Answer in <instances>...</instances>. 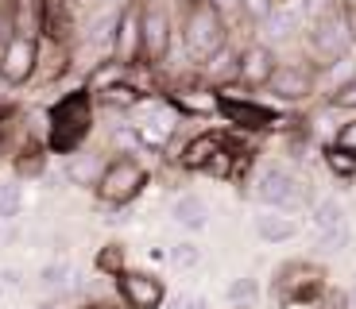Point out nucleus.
Segmentation results:
<instances>
[{
	"instance_id": "de8ad7c7",
	"label": "nucleus",
	"mask_w": 356,
	"mask_h": 309,
	"mask_svg": "<svg viewBox=\"0 0 356 309\" xmlns=\"http://www.w3.org/2000/svg\"><path fill=\"white\" fill-rule=\"evenodd\" d=\"M0 185H4V182H0Z\"/></svg>"
},
{
	"instance_id": "37998d69",
	"label": "nucleus",
	"mask_w": 356,
	"mask_h": 309,
	"mask_svg": "<svg viewBox=\"0 0 356 309\" xmlns=\"http://www.w3.org/2000/svg\"><path fill=\"white\" fill-rule=\"evenodd\" d=\"M182 4H186V8H194V4H205V0H182Z\"/></svg>"
},
{
	"instance_id": "c9c22d12",
	"label": "nucleus",
	"mask_w": 356,
	"mask_h": 309,
	"mask_svg": "<svg viewBox=\"0 0 356 309\" xmlns=\"http://www.w3.org/2000/svg\"><path fill=\"white\" fill-rule=\"evenodd\" d=\"M205 4H209L213 12H221L225 19H229V16H241V0H205Z\"/></svg>"
},
{
	"instance_id": "1a4fd4ad",
	"label": "nucleus",
	"mask_w": 356,
	"mask_h": 309,
	"mask_svg": "<svg viewBox=\"0 0 356 309\" xmlns=\"http://www.w3.org/2000/svg\"><path fill=\"white\" fill-rule=\"evenodd\" d=\"M116 290H120V301L128 309H159L163 298H167V286H163L159 274H143V271H120Z\"/></svg>"
},
{
	"instance_id": "9b49d317",
	"label": "nucleus",
	"mask_w": 356,
	"mask_h": 309,
	"mask_svg": "<svg viewBox=\"0 0 356 309\" xmlns=\"http://www.w3.org/2000/svg\"><path fill=\"white\" fill-rule=\"evenodd\" d=\"M267 89H271L279 101H306L314 93V74H310V66L283 62V66H275V70H271Z\"/></svg>"
},
{
	"instance_id": "473e14b6",
	"label": "nucleus",
	"mask_w": 356,
	"mask_h": 309,
	"mask_svg": "<svg viewBox=\"0 0 356 309\" xmlns=\"http://www.w3.org/2000/svg\"><path fill=\"white\" fill-rule=\"evenodd\" d=\"M43 167H47V159L39 155V151H24V155L16 159V174H19V178H27V174H39Z\"/></svg>"
},
{
	"instance_id": "393cba45",
	"label": "nucleus",
	"mask_w": 356,
	"mask_h": 309,
	"mask_svg": "<svg viewBox=\"0 0 356 309\" xmlns=\"http://www.w3.org/2000/svg\"><path fill=\"white\" fill-rule=\"evenodd\" d=\"M256 298H259V283L252 278V274H244V278L229 283V301H232V306H252Z\"/></svg>"
},
{
	"instance_id": "0eeeda50",
	"label": "nucleus",
	"mask_w": 356,
	"mask_h": 309,
	"mask_svg": "<svg viewBox=\"0 0 356 309\" xmlns=\"http://www.w3.org/2000/svg\"><path fill=\"white\" fill-rule=\"evenodd\" d=\"M167 54H170V16L163 4H152L140 16V62L159 66Z\"/></svg>"
},
{
	"instance_id": "39448f33",
	"label": "nucleus",
	"mask_w": 356,
	"mask_h": 309,
	"mask_svg": "<svg viewBox=\"0 0 356 309\" xmlns=\"http://www.w3.org/2000/svg\"><path fill=\"white\" fill-rule=\"evenodd\" d=\"M252 197L271 212H291V209H302L310 201V185L286 167H267L252 182Z\"/></svg>"
},
{
	"instance_id": "09e8293b",
	"label": "nucleus",
	"mask_w": 356,
	"mask_h": 309,
	"mask_svg": "<svg viewBox=\"0 0 356 309\" xmlns=\"http://www.w3.org/2000/svg\"><path fill=\"white\" fill-rule=\"evenodd\" d=\"M353 298H356V294H353Z\"/></svg>"
},
{
	"instance_id": "4c0bfd02",
	"label": "nucleus",
	"mask_w": 356,
	"mask_h": 309,
	"mask_svg": "<svg viewBox=\"0 0 356 309\" xmlns=\"http://www.w3.org/2000/svg\"><path fill=\"white\" fill-rule=\"evenodd\" d=\"M12 35H16V19H12L8 12H0V47L8 43Z\"/></svg>"
},
{
	"instance_id": "f3484780",
	"label": "nucleus",
	"mask_w": 356,
	"mask_h": 309,
	"mask_svg": "<svg viewBox=\"0 0 356 309\" xmlns=\"http://www.w3.org/2000/svg\"><path fill=\"white\" fill-rule=\"evenodd\" d=\"M259 27H264V35L271 39V43H286V39L298 35V27H302V16H298V8L275 4V8H271V16H267Z\"/></svg>"
},
{
	"instance_id": "c756f323",
	"label": "nucleus",
	"mask_w": 356,
	"mask_h": 309,
	"mask_svg": "<svg viewBox=\"0 0 356 309\" xmlns=\"http://www.w3.org/2000/svg\"><path fill=\"white\" fill-rule=\"evenodd\" d=\"M325 162H330V170L337 178H356V155H345V151H333L325 155Z\"/></svg>"
},
{
	"instance_id": "aec40b11",
	"label": "nucleus",
	"mask_w": 356,
	"mask_h": 309,
	"mask_svg": "<svg viewBox=\"0 0 356 309\" xmlns=\"http://www.w3.org/2000/svg\"><path fill=\"white\" fill-rule=\"evenodd\" d=\"M217 135H194V140L186 143V147H182V155H178V162H182V167L186 170H202L205 162H209V155H213L217 151Z\"/></svg>"
},
{
	"instance_id": "4468645a",
	"label": "nucleus",
	"mask_w": 356,
	"mask_h": 309,
	"mask_svg": "<svg viewBox=\"0 0 356 309\" xmlns=\"http://www.w3.org/2000/svg\"><path fill=\"white\" fill-rule=\"evenodd\" d=\"M217 112H225L236 128H275L279 124V112L275 108H267V105H256L252 97L244 101H221V108Z\"/></svg>"
},
{
	"instance_id": "6e6552de",
	"label": "nucleus",
	"mask_w": 356,
	"mask_h": 309,
	"mask_svg": "<svg viewBox=\"0 0 356 309\" xmlns=\"http://www.w3.org/2000/svg\"><path fill=\"white\" fill-rule=\"evenodd\" d=\"M140 16H143L140 0H128L120 16L113 19V62L124 66V70H132L140 62Z\"/></svg>"
},
{
	"instance_id": "4be33fe9",
	"label": "nucleus",
	"mask_w": 356,
	"mask_h": 309,
	"mask_svg": "<svg viewBox=\"0 0 356 309\" xmlns=\"http://www.w3.org/2000/svg\"><path fill=\"white\" fill-rule=\"evenodd\" d=\"M93 97L101 101V105H108V108H136L140 105V89L136 85H124V81H116V85H108V89H101V93H93Z\"/></svg>"
},
{
	"instance_id": "a19ab883",
	"label": "nucleus",
	"mask_w": 356,
	"mask_h": 309,
	"mask_svg": "<svg viewBox=\"0 0 356 309\" xmlns=\"http://www.w3.org/2000/svg\"><path fill=\"white\" fill-rule=\"evenodd\" d=\"M0 12H8V16L16 19V12H19V0H0Z\"/></svg>"
},
{
	"instance_id": "e433bc0d",
	"label": "nucleus",
	"mask_w": 356,
	"mask_h": 309,
	"mask_svg": "<svg viewBox=\"0 0 356 309\" xmlns=\"http://www.w3.org/2000/svg\"><path fill=\"white\" fill-rule=\"evenodd\" d=\"M170 309H209V301H205L202 294H182V298H175Z\"/></svg>"
},
{
	"instance_id": "c03bdc74",
	"label": "nucleus",
	"mask_w": 356,
	"mask_h": 309,
	"mask_svg": "<svg viewBox=\"0 0 356 309\" xmlns=\"http://www.w3.org/2000/svg\"><path fill=\"white\" fill-rule=\"evenodd\" d=\"M86 309H105V306H86Z\"/></svg>"
},
{
	"instance_id": "a211bd4d",
	"label": "nucleus",
	"mask_w": 356,
	"mask_h": 309,
	"mask_svg": "<svg viewBox=\"0 0 356 309\" xmlns=\"http://www.w3.org/2000/svg\"><path fill=\"white\" fill-rule=\"evenodd\" d=\"M256 236L264 240V244H286V240L298 236V224L291 221V217H283V212H259L256 217Z\"/></svg>"
},
{
	"instance_id": "72a5a7b5",
	"label": "nucleus",
	"mask_w": 356,
	"mask_h": 309,
	"mask_svg": "<svg viewBox=\"0 0 356 309\" xmlns=\"http://www.w3.org/2000/svg\"><path fill=\"white\" fill-rule=\"evenodd\" d=\"M330 8H337V0H298V16H306V19L321 16V12H330Z\"/></svg>"
},
{
	"instance_id": "a18cd8bd",
	"label": "nucleus",
	"mask_w": 356,
	"mask_h": 309,
	"mask_svg": "<svg viewBox=\"0 0 356 309\" xmlns=\"http://www.w3.org/2000/svg\"><path fill=\"white\" fill-rule=\"evenodd\" d=\"M0 298H4V283H0Z\"/></svg>"
},
{
	"instance_id": "f8f14e48",
	"label": "nucleus",
	"mask_w": 356,
	"mask_h": 309,
	"mask_svg": "<svg viewBox=\"0 0 356 309\" xmlns=\"http://www.w3.org/2000/svg\"><path fill=\"white\" fill-rule=\"evenodd\" d=\"M275 290L283 301H306L321 290V271L310 263H286L275 278Z\"/></svg>"
},
{
	"instance_id": "423d86ee",
	"label": "nucleus",
	"mask_w": 356,
	"mask_h": 309,
	"mask_svg": "<svg viewBox=\"0 0 356 309\" xmlns=\"http://www.w3.org/2000/svg\"><path fill=\"white\" fill-rule=\"evenodd\" d=\"M35 70H39V39L27 35V31H16L0 47V81L4 85H24V81L35 78Z\"/></svg>"
},
{
	"instance_id": "bb28decb",
	"label": "nucleus",
	"mask_w": 356,
	"mask_h": 309,
	"mask_svg": "<svg viewBox=\"0 0 356 309\" xmlns=\"http://www.w3.org/2000/svg\"><path fill=\"white\" fill-rule=\"evenodd\" d=\"M170 263H175V267H182V271H190V267H197V263H202V247H197L194 240H182V244H175V247H170Z\"/></svg>"
},
{
	"instance_id": "f704fd0d",
	"label": "nucleus",
	"mask_w": 356,
	"mask_h": 309,
	"mask_svg": "<svg viewBox=\"0 0 356 309\" xmlns=\"http://www.w3.org/2000/svg\"><path fill=\"white\" fill-rule=\"evenodd\" d=\"M333 108H356V81H348L333 93Z\"/></svg>"
},
{
	"instance_id": "c85d7f7f",
	"label": "nucleus",
	"mask_w": 356,
	"mask_h": 309,
	"mask_svg": "<svg viewBox=\"0 0 356 309\" xmlns=\"http://www.w3.org/2000/svg\"><path fill=\"white\" fill-rule=\"evenodd\" d=\"M275 4H283V0H241V16L252 19V24H264Z\"/></svg>"
},
{
	"instance_id": "58836bf2",
	"label": "nucleus",
	"mask_w": 356,
	"mask_h": 309,
	"mask_svg": "<svg viewBox=\"0 0 356 309\" xmlns=\"http://www.w3.org/2000/svg\"><path fill=\"white\" fill-rule=\"evenodd\" d=\"M337 8H341V16H345V24L353 27V35H356V0H337Z\"/></svg>"
},
{
	"instance_id": "2f4dec72",
	"label": "nucleus",
	"mask_w": 356,
	"mask_h": 309,
	"mask_svg": "<svg viewBox=\"0 0 356 309\" xmlns=\"http://www.w3.org/2000/svg\"><path fill=\"white\" fill-rule=\"evenodd\" d=\"M333 151H345V155H356V120L341 124L337 135H333Z\"/></svg>"
},
{
	"instance_id": "412c9836",
	"label": "nucleus",
	"mask_w": 356,
	"mask_h": 309,
	"mask_svg": "<svg viewBox=\"0 0 356 309\" xmlns=\"http://www.w3.org/2000/svg\"><path fill=\"white\" fill-rule=\"evenodd\" d=\"M70 278H74L70 259H51V263L39 271V286H43L47 294H63L66 286H70Z\"/></svg>"
},
{
	"instance_id": "9d476101",
	"label": "nucleus",
	"mask_w": 356,
	"mask_h": 309,
	"mask_svg": "<svg viewBox=\"0 0 356 309\" xmlns=\"http://www.w3.org/2000/svg\"><path fill=\"white\" fill-rule=\"evenodd\" d=\"M275 51L267 43H248L241 54H236V81L244 89H256V85H267L271 70H275Z\"/></svg>"
},
{
	"instance_id": "6ab92c4d",
	"label": "nucleus",
	"mask_w": 356,
	"mask_h": 309,
	"mask_svg": "<svg viewBox=\"0 0 356 309\" xmlns=\"http://www.w3.org/2000/svg\"><path fill=\"white\" fill-rule=\"evenodd\" d=\"M345 221H348V217H345V205H341L337 197H321V201H314V209H310V228H314V236L337 228V224H345Z\"/></svg>"
},
{
	"instance_id": "cd10ccee",
	"label": "nucleus",
	"mask_w": 356,
	"mask_h": 309,
	"mask_svg": "<svg viewBox=\"0 0 356 309\" xmlns=\"http://www.w3.org/2000/svg\"><path fill=\"white\" fill-rule=\"evenodd\" d=\"M120 267H124V247H120V244H105L97 251V271L101 274H120Z\"/></svg>"
},
{
	"instance_id": "79ce46f5",
	"label": "nucleus",
	"mask_w": 356,
	"mask_h": 309,
	"mask_svg": "<svg viewBox=\"0 0 356 309\" xmlns=\"http://www.w3.org/2000/svg\"><path fill=\"white\" fill-rule=\"evenodd\" d=\"M39 309H63V306H58V301H43Z\"/></svg>"
},
{
	"instance_id": "dca6fc26",
	"label": "nucleus",
	"mask_w": 356,
	"mask_h": 309,
	"mask_svg": "<svg viewBox=\"0 0 356 309\" xmlns=\"http://www.w3.org/2000/svg\"><path fill=\"white\" fill-rule=\"evenodd\" d=\"M170 217H175V224H182V228L202 232L205 224H209V205H205V197H197V194H182V197H175V205H170Z\"/></svg>"
},
{
	"instance_id": "49530a36",
	"label": "nucleus",
	"mask_w": 356,
	"mask_h": 309,
	"mask_svg": "<svg viewBox=\"0 0 356 309\" xmlns=\"http://www.w3.org/2000/svg\"><path fill=\"white\" fill-rule=\"evenodd\" d=\"M236 309H252V306H236Z\"/></svg>"
},
{
	"instance_id": "5701e85b",
	"label": "nucleus",
	"mask_w": 356,
	"mask_h": 309,
	"mask_svg": "<svg viewBox=\"0 0 356 309\" xmlns=\"http://www.w3.org/2000/svg\"><path fill=\"white\" fill-rule=\"evenodd\" d=\"M105 170V162H101V155H74L70 167H66V174L74 178L78 185H93L97 182V174Z\"/></svg>"
},
{
	"instance_id": "f257e3e1",
	"label": "nucleus",
	"mask_w": 356,
	"mask_h": 309,
	"mask_svg": "<svg viewBox=\"0 0 356 309\" xmlns=\"http://www.w3.org/2000/svg\"><path fill=\"white\" fill-rule=\"evenodd\" d=\"M51 128H47V147L58 155H74L93 132V93L89 89H74L58 105L51 108Z\"/></svg>"
},
{
	"instance_id": "f03ea898",
	"label": "nucleus",
	"mask_w": 356,
	"mask_h": 309,
	"mask_svg": "<svg viewBox=\"0 0 356 309\" xmlns=\"http://www.w3.org/2000/svg\"><path fill=\"white\" fill-rule=\"evenodd\" d=\"M306 47H310V54L321 62V66H337V62H348V58H353L356 35H353V27L345 24L341 8H330V12H321V16L310 19Z\"/></svg>"
},
{
	"instance_id": "ea45409f",
	"label": "nucleus",
	"mask_w": 356,
	"mask_h": 309,
	"mask_svg": "<svg viewBox=\"0 0 356 309\" xmlns=\"http://www.w3.org/2000/svg\"><path fill=\"white\" fill-rule=\"evenodd\" d=\"M0 283H4V290H8V286H19V271H16V267L0 271Z\"/></svg>"
},
{
	"instance_id": "a878e982",
	"label": "nucleus",
	"mask_w": 356,
	"mask_h": 309,
	"mask_svg": "<svg viewBox=\"0 0 356 309\" xmlns=\"http://www.w3.org/2000/svg\"><path fill=\"white\" fill-rule=\"evenodd\" d=\"M348 240H353V228H348V221H345V224H337V228L321 232L318 247H321V251H330V256H337V251H345V247H348Z\"/></svg>"
},
{
	"instance_id": "7c9ffc66",
	"label": "nucleus",
	"mask_w": 356,
	"mask_h": 309,
	"mask_svg": "<svg viewBox=\"0 0 356 309\" xmlns=\"http://www.w3.org/2000/svg\"><path fill=\"white\" fill-rule=\"evenodd\" d=\"M19 212V185H0V221H12Z\"/></svg>"
},
{
	"instance_id": "b1692460",
	"label": "nucleus",
	"mask_w": 356,
	"mask_h": 309,
	"mask_svg": "<svg viewBox=\"0 0 356 309\" xmlns=\"http://www.w3.org/2000/svg\"><path fill=\"white\" fill-rule=\"evenodd\" d=\"M209 66V78L217 81V85H229V81H236V54L225 47V51H217L213 58L205 62Z\"/></svg>"
},
{
	"instance_id": "7ed1b4c3",
	"label": "nucleus",
	"mask_w": 356,
	"mask_h": 309,
	"mask_svg": "<svg viewBox=\"0 0 356 309\" xmlns=\"http://www.w3.org/2000/svg\"><path fill=\"white\" fill-rule=\"evenodd\" d=\"M182 43H186L194 62H209L217 51L229 47V19L209 4H194V8H186V19H182Z\"/></svg>"
},
{
	"instance_id": "2eb2a0df",
	"label": "nucleus",
	"mask_w": 356,
	"mask_h": 309,
	"mask_svg": "<svg viewBox=\"0 0 356 309\" xmlns=\"http://www.w3.org/2000/svg\"><path fill=\"white\" fill-rule=\"evenodd\" d=\"M167 105L182 116H209L221 108V101H217L213 89H178V93H170Z\"/></svg>"
},
{
	"instance_id": "ddd939ff",
	"label": "nucleus",
	"mask_w": 356,
	"mask_h": 309,
	"mask_svg": "<svg viewBox=\"0 0 356 309\" xmlns=\"http://www.w3.org/2000/svg\"><path fill=\"white\" fill-rule=\"evenodd\" d=\"M175 124H178V112L170 105H152V112L143 116L140 124H132V135L152 151H163L167 140L175 135Z\"/></svg>"
},
{
	"instance_id": "20e7f679",
	"label": "nucleus",
	"mask_w": 356,
	"mask_h": 309,
	"mask_svg": "<svg viewBox=\"0 0 356 309\" xmlns=\"http://www.w3.org/2000/svg\"><path fill=\"white\" fill-rule=\"evenodd\" d=\"M143 185H147V167L140 159H132V155H116V159L105 162L93 190H97V197L105 205H120L124 209V205H132L143 194Z\"/></svg>"
}]
</instances>
